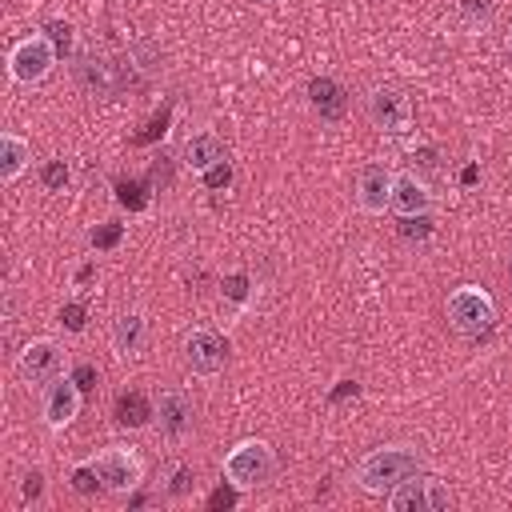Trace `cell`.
Segmentation results:
<instances>
[{
	"mask_svg": "<svg viewBox=\"0 0 512 512\" xmlns=\"http://www.w3.org/2000/svg\"><path fill=\"white\" fill-rule=\"evenodd\" d=\"M40 184H44L48 192H64V188L72 184V168H68V160H64V156L44 160V164H40Z\"/></svg>",
	"mask_w": 512,
	"mask_h": 512,
	"instance_id": "21",
	"label": "cell"
},
{
	"mask_svg": "<svg viewBox=\"0 0 512 512\" xmlns=\"http://www.w3.org/2000/svg\"><path fill=\"white\" fill-rule=\"evenodd\" d=\"M192 488H196V468L192 464H176L172 468V480H168V496L172 500H184V496H192Z\"/></svg>",
	"mask_w": 512,
	"mask_h": 512,
	"instance_id": "24",
	"label": "cell"
},
{
	"mask_svg": "<svg viewBox=\"0 0 512 512\" xmlns=\"http://www.w3.org/2000/svg\"><path fill=\"white\" fill-rule=\"evenodd\" d=\"M508 280H512V256H508Z\"/></svg>",
	"mask_w": 512,
	"mask_h": 512,
	"instance_id": "37",
	"label": "cell"
},
{
	"mask_svg": "<svg viewBox=\"0 0 512 512\" xmlns=\"http://www.w3.org/2000/svg\"><path fill=\"white\" fill-rule=\"evenodd\" d=\"M416 472H420V452L408 448V444H388V448L368 452L356 464V484L364 492H372V496H384V492H392L396 484H404Z\"/></svg>",
	"mask_w": 512,
	"mask_h": 512,
	"instance_id": "1",
	"label": "cell"
},
{
	"mask_svg": "<svg viewBox=\"0 0 512 512\" xmlns=\"http://www.w3.org/2000/svg\"><path fill=\"white\" fill-rule=\"evenodd\" d=\"M148 180H116V200L128 208V212H144L148 208Z\"/></svg>",
	"mask_w": 512,
	"mask_h": 512,
	"instance_id": "22",
	"label": "cell"
},
{
	"mask_svg": "<svg viewBox=\"0 0 512 512\" xmlns=\"http://www.w3.org/2000/svg\"><path fill=\"white\" fill-rule=\"evenodd\" d=\"M72 76H76V84H80L88 96H112V92H116L112 64L100 60L96 52H80L76 64H72Z\"/></svg>",
	"mask_w": 512,
	"mask_h": 512,
	"instance_id": "13",
	"label": "cell"
},
{
	"mask_svg": "<svg viewBox=\"0 0 512 512\" xmlns=\"http://www.w3.org/2000/svg\"><path fill=\"white\" fill-rule=\"evenodd\" d=\"M388 508L392 512H448L452 508V492L444 480L436 476H408L404 484H396L388 492Z\"/></svg>",
	"mask_w": 512,
	"mask_h": 512,
	"instance_id": "4",
	"label": "cell"
},
{
	"mask_svg": "<svg viewBox=\"0 0 512 512\" xmlns=\"http://www.w3.org/2000/svg\"><path fill=\"white\" fill-rule=\"evenodd\" d=\"M80 388H76V380L72 376H56V380H48L44 384V420L52 424V428H68L76 416H80Z\"/></svg>",
	"mask_w": 512,
	"mask_h": 512,
	"instance_id": "10",
	"label": "cell"
},
{
	"mask_svg": "<svg viewBox=\"0 0 512 512\" xmlns=\"http://www.w3.org/2000/svg\"><path fill=\"white\" fill-rule=\"evenodd\" d=\"M44 36L52 40L56 56H68V52H72V24H64V20H52V24H44Z\"/></svg>",
	"mask_w": 512,
	"mask_h": 512,
	"instance_id": "25",
	"label": "cell"
},
{
	"mask_svg": "<svg viewBox=\"0 0 512 512\" xmlns=\"http://www.w3.org/2000/svg\"><path fill=\"white\" fill-rule=\"evenodd\" d=\"M508 44H512V32H508Z\"/></svg>",
	"mask_w": 512,
	"mask_h": 512,
	"instance_id": "38",
	"label": "cell"
},
{
	"mask_svg": "<svg viewBox=\"0 0 512 512\" xmlns=\"http://www.w3.org/2000/svg\"><path fill=\"white\" fill-rule=\"evenodd\" d=\"M308 104H312V112H320V120H340L348 112V92L332 76H312L308 80Z\"/></svg>",
	"mask_w": 512,
	"mask_h": 512,
	"instance_id": "15",
	"label": "cell"
},
{
	"mask_svg": "<svg viewBox=\"0 0 512 512\" xmlns=\"http://www.w3.org/2000/svg\"><path fill=\"white\" fill-rule=\"evenodd\" d=\"M412 160H420V168H436V148H420V156Z\"/></svg>",
	"mask_w": 512,
	"mask_h": 512,
	"instance_id": "35",
	"label": "cell"
},
{
	"mask_svg": "<svg viewBox=\"0 0 512 512\" xmlns=\"http://www.w3.org/2000/svg\"><path fill=\"white\" fill-rule=\"evenodd\" d=\"M52 64H56V48L44 32L16 40L12 52H8V72H12L16 84H40L52 72Z\"/></svg>",
	"mask_w": 512,
	"mask_h": 512,
	"instance_id": "5",
	"label": "cell"
},
{
	"mask_svg": "<svg viewBox=\"0 0 512 512\" xmlns=\"http://www.w3.org/2000/svg\"><path fill=\"white\" fill-rule=\"evenodd\" d=\"M184 364L196 376H216L228 364V340L220 332H212V328L188 332V340H184Z\"/></svg>",
	"mask_w": 512,
	"mask_h": 512,
	"instance_id": "7",
	"label": "cell"
},
{
	"mask_svg": "<svg viewBox=\"0 0 512 512\" xmlns=\"http://www.w3.org/2000/svg\"><path fill=\"white\" fill-rule=\"evenodd\" d=\"M156 424H160V436L168 440H184L196 424V404L188 392L180 388H168L160 400H156Z\"/></svg>",
	"mask_w": 512,
	"mask_h": 512,
	"instance_id": "9",
	"label": "cell"
},
{
	"mask_svg": "<svg viewBox=\"0 0 512 512\" xmlns=\"http://www.w3.org/2000/svg\"><path fill=\"white\" fill-rule=\"evenodd\" d=\"M356 392H360V384H356V380H340V388H336L328 400H332V404H340L344 396H356Z\"/></svg>",
	"mask_w": 512,
	"mask_h": 512,
	"instance_id": "34",
	"label": "cell"
},
{
	"mask_svg": "<svg viewBox=\"0 0 512 512\" xmlns=\"http://www.w3.org/2000/svg\"><path fill=\"white\" fill-rule=\"evenodd\" d=\"M448 324L460 332V336H484L492 332L496 324V304L484 288L476 284H460L452 296H448Z\"/></svg>",
	"mask_w": 512,
	"mask_h": 512,
	"instance_id": "3",
	"label": "cell"
},
{
	"mask_svg": "<svg viewBox=\"0 0 512 512\" xmlns=\"http://www.w3.org/2000/svg\"><path fill=\"white\" fill-rule=\"evenodd\" d=\"M72 380H76V388H80V392H92V388H96V380H100V372H96V364H88V360H84V364H76V368H72Z\"/></svg>",
	"mask_w": 512,
	"mask_h": 512,
	"instance_id": "31",
	"label": "cell"
},
{
	"mask_svg": "<svg viewBox=\"0 0 512 512\" xmlns=\"http://www.w3.org/2000/svg\"><path fill=\"white\" fill-rule=\"evenodd\" d=\"M20 376L32 384H48L60 376V348L56 340H32L20 352Z\"/></svg>",
	"mask_w": 512,
	"mask_h": 512,
	"instance_id": "12",
	"label": "cell"
},
{
	"mask_svg": "<svg viewBox=\"0 0 512 512\" xmlns=\"http://www.w3.org/2000/svg\"><path fill=\"white\" fill-rule=\"evenodd\" d=\"M392 172L384 164H364L360 176H356V204L364 212H384L388 200H392Z\"/></svg>",
	"mask_w": 512,
	"mask_h": 512,
	"instance_id": "11",
	"label": "cell"
},
{
	"mask_svg": "<svg viewBox=\"0 0 512 512\" xmlns=\"http://www.w3.org/2000/svg\"><path fill=\"white\" fill-rule=\"evenodd\" d=\"M92 276H96V264H84V268L76 272V280H92Z\"/></svg>",
	"mask_w": 512,
	"mask_h": 512,
	"instance_id": "36",
	"label": "cell"
},
{
	"mask_svg": "<svg viewBox=\"0 0 512 512\" xmlns=\"http://www.w3.org/2000/svg\"><path fill=\"white\" fill-rule=\"evenodd\" d=\"M120 236H124V224H116V220H104L100 228H92V248H116L120 244Z\"/></svg>",
	"mask_w": 512,
	"mask_h": 512,
	"instance_id": "27",
	"label": "cell"
},
{
	"mask_svg": "<svg viewBox=\"0 0 512 512\" xmlns=\"http://www.w3.org/2000/svg\"><path fill=\"white\" fill-rule=\"evenodd\" d=\"M432 232H436V224H432V216L428 212H416V216H400V224H396V236L404 240V244H428L432 240Z\"/></svg>",
	"mask_w": 512,
	"mask_h": 512,
	"instance_id": "20",
	"label": "cell"
},
{
	"mask_svg": "<svg viewBox=\"0 0 512 512\" xmlns=\"http://www.w3.org/2000/svg\"><path fill=\"white\" fill-rule=\"evenodd\" d=\"M20 496H24V500H40V496H44V472H40V468H32V472L24 476Z\"/></svg>",
	"mask_w": 512,
	"mask_h": 512,
	"instance_id": "32",
	"label": "cell"
},
{
	"mask_svg": "<svg viewBox=\"0 0 512 512\" xmlns=\"http://www.w3.org/2000/svg\"><path fill=\"white\" fill-rule=\"evenodd\" d=\"M220 160H228V152H224V140L216 132H196V136L184 140V164L192 172H208Z\"/></svg>",
	"mask_w": 512,
	"mask_h": 512,
	"instance_id": "16",
	"label": "cell"
},
{
	"mask_svg": "<svg viewBox=\"0 0 512 512\" xmlns=\"http://www.w3.org/2000/svg\"><path fill=\"white\" fill-rule=\"evenodd\" d=\"M72 488H76L80 496H96V492H104V480H100V472L92 468V460L72 468Z\"/></svg>",
	"mask_w": 512,
	"mask_h": 512,
	"instance_id": "23",
	"label": "cell"
},
{
	"mask_svg": "<svg viewBox=\"0 0 512 512\" xmlns=\"http://www.w3.org/2000/svg\"><path fill=\"white\" fill-rule=\"evenodd\" d=\"M496 12V0H460V16L468 24H488Z\"/></svg>",
	"mask_w": 512,
	"mask_h": 512,
	"instance_id": "26",
	"label": "cell"
},
{
	"mask_svg": "<svg viewBox=\"0 0 512 512\" xmlns=\"http://www.w3.org/2000/svg\"><path fill=\"white\" fill-rule=\"evenodd\" d=\"M28 160H32L28 140H20L16 132H4V136H0V180L12 184V180L28 168Z\"/></svg>",
	"mask_w": 512,
	"mask_h": 512,
	"instance_id": "19",
	"label": "cell"
},
{
	"mask_svg": "<svg viewBox=\"0 0 512 512\" xmlns=\"http://www.w3.org/2000/svg\"><path fill=\"white\" fill-rule=\"evenodd\" d=\"M272 472H276V452L264 440H240L224 456V480H232L236 488H260L272 480Z\"/></svg>",
	"mask_w": 512,
	"mask_h": 512,
	"instance_id": "2",
	"label": "cell"
},
{
	"mask_svg": "<svg viewBox=\"0 0 512 512\" xmlns=\"http://www.w3.org/2000/svg\"><path fill=\"white\" fill-rule=\"evenodd\" d=\"M224 296L228 300H248V276L244 272H232V276H224Z\"/></svg>",
	"mask_w": 512,
	"mask_h": 512,
	"instance_id": "30",
	"label": "cell"
},
{
	"mask_svg": "<svg viewBox=\"0 0 512 512\" xmlns=\"http://www.w3.org/2000/svg\"><path fill=\"white\" fill-rule=\"evenodd\" d=\"M236 492H240V488L228 480V484H220V488L212 492V500H208V504H212V508H232V504H236Z\"/></svg>",
	"mask_w": 512,
	"mask_h": 512,
	"instance_id": "33",
	"label": "cell"
},
{
	"mask_svg": "<svg viewBox=\"0 0 512 512\" xmlns=\"http://www.w3.org/2000/svg\"><path fill=\"white\" fill-rule=\"evenodd\" d=\"M144 340H148V324L140 312H124L116 324H112V344L120 356H140L144 352Z\"/></svg>",
	"mask_w": 512,
	"mask_h": 512,
	"instance_id": "18",
	"label": "cell"
},
{
	"mask_svg": "<svg viewBox=\"0 0 512 512\" xmlns=\"http://www.w3.org/2000/svg\"><path fill=\"white\" fill-rule=\"evenodd\" d=\"M368 116H372V124H376L380 132L400 136V132H408V124H412V104H408V96L396 92V88H376V92L368 96Z\"/></svg>",
	"mask_w": 512,
	"mask_h": 512,
	"instance_id": "8",
	"label": "cell"
},
{
	"mask_svg": "<svg viewBox=\"0 0 512 512\" xmlns=\"http://www.w3.org/2000/svg\"><path fill=\"white\" fill-rule=\"evenodd\" d=\"M84 320H88L84 304H76V300H72V304H64V308H60V324H64L68 332H84Z\"/></svg>",
	"mask_w": 512,
	"mask_h": 512,
	"instance_id": "29",
	"label": "cell"
},
{
	"mask_svg": "<svg viewBox=\"0 0 512 512\" xmlns=\"http://www.w3.org/2000/svg\"><path fill=\"white\" fill-rule=\"evenodd\" d=\"M92 468L104 480V492H132L144 476V464L132 448H104L92 456Z\"/></svg>",
	"mask_w": 512,
	"mask_h": 512,
	"instance_id": "6",
	"label": "cell"
},
{
	"mask_svg": "<svg viewBox=\"0 0 512 512\" xmlns=\"http://www.w3.org/2000/svg\"><path fill=\"white\" fill-rule=\"evenodd\" d=\"M388 208L396 216H416V212H428L432 208V196H428V184L416 176V172H400L392 180V200Z\"/></svg>",
	"mask_w": 512,
	"mask_h": 512,
	"instance_id": "14",
	"label": "cell"
},
{
	"mask_svg": "<svg viewBox=\"0 0 512 512\" xmlns=\"http://www.w3.org/2000/svg\"><path fill=\"white\" fill-rule=\"evenodd\" d=\"M204 176V188H212V192H220V188H228L232 184V164L228 160H220V164H212L208 172H200Z\"/></svg>",
	"mask_w": 512,
	"mask_h": 512,
	"instance_id": "28",
	"label": "cell"
},
{
	"mask_svg": "<svg viewBox=\"0 0 512 512\" xmlns=\"http://www.w3.org/2000/svg\"><path fill=\"white\" fill-rule=\"evenodd\" d=\"M112 416H116L120 428H148V424L156 420V404H152L144 392L132 388V392H120V396H116Z\"/></svg>",
	"mask_w": 512,
	"mask_h": 512,
	"instance_id": "17",
	"label": "cell"
}]
</instances>
